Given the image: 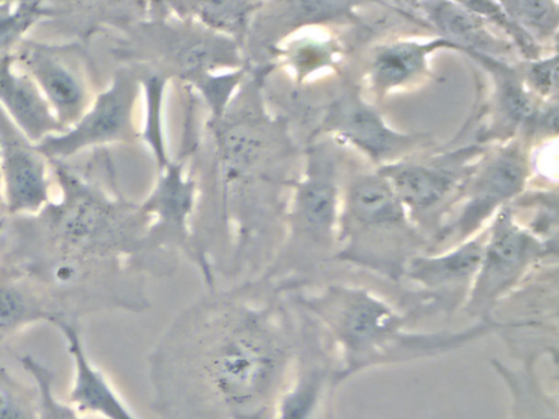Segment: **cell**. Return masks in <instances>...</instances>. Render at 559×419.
I'll list each match as a JSON object with an SVG mask.
<instances>
[{
    "instance_id": "1",
    "label": "cell",
    "mask_w": 559,
    "mask_h": 419,
    "mask_svg": "<svg viewBox=\"0 0 559 419\" xmlns=\"http://www.w3.org/2000/svg\"><path fill=\"white\" fill-rule=\"evenodd\" d=\"M297 347L289 291L264 278L207 288L148 356L162 419H274Z\"/></svg>"
},
{
    "instance_id": "2",
    "label": "cell",
    "mask_w": 559,
    "mask_h": 419,
    "mask_svg": "<svg viewBox=\"0 0 559 419\" xmlns=\"http://www.w3.org/2000/svg\"><path fill=\"white\" fill-rule=\"evenodd\" d=\"M399 290L401 287L385 297L368 285L325 278L289 294L332 339L342 383L374 367L448 356L484 337L496 336L493 320L474 321L469 327L456 331L415 330L414 314L395 298Z\"/></svg>"
},
{
    "instance_id": "3",
    "label": "cell",
    "mask_w": 559,
    "mask_h": 419,
    "mask_svg": "<svg viewBox=\"0 0 559 419\" xmlns=\"http://www.w3.org/2000/svg\"><path fill=\"white\" fill-rule=\"evenodd\" d=\"M346 170L342 144L326 136H310L302 170L294 179L287 199L283 242L260 278L281 290L299 291L329 277L338 246Z\"/></svg>"
},
{
    "instance_id": "4",
    "label": "cell",
    "mask_w": 559,
    "mask_h": 419,
    "mask_svg": "<svg viewBox=\"0 0 559 419\" xmlns=\"http://www.w3.org/2000/svg\"><path fill=\"white\" fill-rule=\"evenodd\" d=\"M430 252L427 236L378 169L346 170L338 218L335 264L404 287V271L415 255Z\"/></svg>"
},
{
    "instance_id": "5",
    "label": "cell",
    "mask_w": 559,
    "mask_h": 419,
    "mask_svg": "<svg viewBox=\"0 0 559 419\" xmlns=\"http://www.w3.org/2000/svg\"><path fill=\"white\" fill-rule=\"evenodd\" d=\"M487 149L489 144L477 141L441 151L437 146L378 170L391 183L414 225L431 242L456 208L467 179Z\"/></svg>"
},
{
    "instance_id": "6",
    "label": "cell",
    "mask_w": 559,
    "mask_h": 419,
    "mask_svg": "<svg viewBox=\"0 0 559 419\" xmlns=\"http://www.w3.org/2000/svg\"><path fill=\"white\" fill-rule=\"evenodd\" d=\"M533 177L530 146L520 137L490 144L467 179L456 208L430 242V252L450 248L483 231L499 210L528 189Z\"/></svg>"
},
{
    "instance_id": "7",
    "label": "cell",
    "mask_w": 559,
    "mask_h": 419,
    "mask_svg": "<svg viewBox=\"0 0 559 419\" xmlns=\"http://www.w3.org/2000/svg\"><path fill=\"white\" fill-rule=\"evenodd\" d=\"M556 259L558 246L536 238L515 218L510 205L503 206L487 225L479 268L464 301V313L474 321H489L500 301L536 267Z\"/></svg>"
},
{
    "instance_id": "8",
    "label": "cell",
    "mask_w": 559,
    "mask_h": 419,
    "mask_svg": "<svg viewBox=\"0 0 559 419\" xmlns=\"http://www.w3.org/2000/svg\"><path fill=\"white\" fill-rule=\"evenodd\" d=\"M186 159L169 160L159 169L158 180L148 199L140 205L148 218L145 236L140 246V271L155 277H169L158 254L186 255L195 262L194 225L199 200V180L186 172ZM176 261V259H175Z\"/></svg>"
},
{
    "instance_id": "9",
    "label": "cell",
    "mask_w": 559,
    "mask_h": 419,
    "mask_svg": "<svg viewBox=\"0 0 559 419\" xmlns=\"http://www.w3.org/2000/svg\"><path fill=\"white\" fill-rule=\"evenodd\" d=\"M558 259L536 267L506 300L490 320L497 334L516 360L551 359L558 369Z\"/></svg>"
},
{
    "instance_id": "10",
    "label": "cell",
    "mask_w": 559,
    "mask_h": 419,
    "mask_svg": "<svg viewBox=\"0 0 559 419\" xmlns=\"http://www.w3.org/2000/svg\"><path fill=\"white\" fill-rule=\"evenodd\" d=\"M293 300L297 311L296 356L274 419H335L336 390L343 385L338 354L319 321L296 298Z\"/></svg>"
},
{
    "instance_id": "11",
    "label": "cell",
    "mask_w": 559,
    "mask_h": 419,
    "mask_svg": "<svg viewBox=\"0 0 559 419\" xmlns=\"http://www.w3.org/2000/svg\"><path fill=\"white\" fill-rule=\"evenodd\" d=\"M310 136H326L342 146L346 144L376 169L438 146L428 134L402 133L389 127L381 111L362 97L353 82H346L326 104L319 127Z\"/></svg>"
},
{
    "instance_id": "12",
    "label": "cell",
    "mask_w": 559,
    "mask_h": 419,
    "mask_svg": "<svg viewBox=\"0 0 559 419\" xmlns=\"http://www.w3.org/2000/svg\"><path fill=\"white\" fill-rule=\"evenodd\" d=\"M142 94L139 72L119 69L106 91L91 101L83 117L58 134L37 144L51 163H61L90 147L132 143L136 134L135 111Z\"/></svg>"
},
{
    "instance_id": "13",
    "label": "cell",
    "mask_w": 559,
    "mask_h": 419,
    "mask_svg": "<svg viewBox=\"0 0 559 419\" xmlns=\"http://www.w3.org/2000/svg\"><path fill=\"white\" fill-rule=\"evenodd\" d=\"M486 228L466 241L440 251L424 252L408 261L402 282L411 285L408 288L414 294V308L420 321L451 318L463 310L479 268Z\"/></svg>"
},
{
    "instance_id": "14",
    "label": "cell",
    "mask_w": 559,
    "mask_h": 419,
    "mask_svg": "<svg viewBox=\"0 0 559 419\" xmlns=\"http://www.w3.org/2000/svg\"><path fill=\"white\" fill-rule=\"evenodd\" d=\"M73 46H53L24 39L15 61L34 79L47 98L61 130L73 127L94 100L86 58Z\"/></svg>"
},
{
    "instance_id": "15",
    "label": "cell",
    "mask_w": 559,
    "mask_h": 419,
    "mask_svg": "<svg viewBox=\"0 0 559 419\" xmlns=\"http://www.w3.org/2000/svg\"><path fill=\"white\" fill-rule=\"evenodd\" d=\"M163 61L191 84L204 74L234 71L247 64L245 49L234 39L218 35L195 20L162 23L146 28Z\"/></svg>"
},
{
    "instance_id": "16",
    "label": "cell",
    "mask_w": 559,
    "mask_h": 419,
    "mask_svg": "<svg viewBox=\"0 0 559 419\" xmlns=\"http://www.w3.org/2000/svg\"><path fill=\"white\" fill-rule=\"evenodd\" d=\"M405 2L407 0H264L254 16L247 43L260 36V45L267 52L299 29L336 25L365 26L359 9L379 5L405 12Z\"/></svg>"
},
{
    "instance_id": "17",
    "label": "cell",
    "mask_w": 559,
    "mask_h": 419,
    "mask_svg": "<svg viewBox=\"0 0 559 419\" xmlns=\"http://www.w3.org/2000/svg\"><path fill=\"white\" fill-rule=\"evenodd\" d=\"M50 160L0 110V172L4 213L38 215L51 202Z\"/></svg>"
},
{
    "instance_id": "18",
    "label": "cell",
    "mask_w": 559,
    "mask_h": 419,
    "mask_svg": "<svg viewBox=\"0 0 559 419\" xmlns=\"http://www.w3.org/2000/svg\"><path fill=\"white\" fill-rule=\"evenodd\" d=\"M467 58L479 64L493 82L492 98L484 108L489 113V123L477 133V143L490 146L515 137L525 143L543 101L526 91L519 65L483 55H471Z\"/></svg>"
},
{
    "instance_id": "19",
    "label": "cell",
    "mask_w": 559,
    "mask_h": 419,
    "mask_svg": "<svg viewBox=\"0 0 559 419\" xmlns=\"http://www.w3.org/2000/svg\"><path fill=\"white\" fill-rule=\"evenodd\" d=\"M438 51L460 52L456 45L441 38H395L379 43L366 61V87L374 100L430 77V59Z\"/></svg>"
},
{
    "instance_id": "20",
    "label": "cell",
    "mask_w": 559,
    "mask_h": 419,
    "mask_svg": "<svg viewBox=\"0 0 559 419\" xmlns=\"http://www.w3.org/2000/svg\"><path fill=\"white\" fill-rule=\"evenodd\" d=\"M404 10L417 15L430 32L457 46L461 55H483L510 61L512 43L490 23L453 0H407Z\"/></svg>"
},
{
    "instance_id": "21",
    "label": "cell",
    "mask_w": 559,
    "mask_h": 419,
    "mask_svg": "<svg viewBox=\"0 0 559 419\" xmlns=\"http://www.w3.org/2000/svg\"><path fill=\"white\" fill-rule=\"evenodd\" d=\"M0 110L34 144L63 131L47 98L14 55L0 58Z\"/></svg>"
},
{
    "instance_id": "22",
    "label": "cell",
    "mask_w": 559,
    "mask_h": 419,
    "mask_svg": "<svg viewBox=\"0 0 559 419\" xmlns=\"http://www.w3.org/2000/svg\"><path fill=\"white\" fill-rule=\"evenodd\" d=\"M67 339L74 362V383L70 403L80 412H94L106 419H136L119 398L103 372L91 362L78 321L55 324Z\"/></svg>"
},
{
    "instance_id": "23",
    "label": "cell",
    "mask_w": 559,
    "mask_h": 419,
    "mask_svg": "<svg viewBox=\"0 0 559 419\" xmlns=\"http://www.w3.org/2000/svg\"><path fill=\"white\" fill-rule=\"evenodd\" d=\"M345 51V43L332 33L299 29L267 51V62L274 68H286L293 74L294 84L299 87L319 72L329 69L340 71Z\"/></svg>"
},
{
    "instance_id": "24",
    "label": "cell",
    "mask_w": 559,
    "mask_h": 419,
    "mask_svg": "<svg viewBox=\"0 0 559 419\" xmlns=\"http://www.w3.org/2000/svg\"><path fill=\"white\" fill-rule=\"evenodd\" d=\"M542 360L528 357L519 360L515 367L499 359L490 360L509 395L510 419H559L558 393L551 392L542 379Z\"/></svg>"
},
{
    "instance_id": "25",
    "label": "cell",
    "mask_w": 559,
    "mask_h": 419,
    "mask_svg": "<svg viewBox=\"0 0 559 419\" xmlns=\"http://www.w3.org/2000/svg\"><path fill=\"white\" fill-rule=\"evenodd\" d=\"M263 3L264 0H198L192 20L234 39L245 49L254 16Z\"/></svg>"
},
{
    "instance_id": "26",
    "label": "cell",
    "mask_w": 559,
    "mask_h": 419,
    "mask_svg": "<svg viewBox=\"0 0 559 419\" xmlns=\"http://www.w3.org/2000/svg\"><path fill=\"white\" fill-rule=\"evenodd\" d=\"M507 15L538 45L555 51L559 29V0H497Z\"/></svg>"
},
{
    "instance_id": "27",
    "label": "cell",
    "mask_w": 559,
    "mask_h": 419,
    "mask_svg": "<svg viewBox=\"0 0 559 419\" xmlns=\"http://www.w3.org/2000/svg\"><path fill=\"white\" fill-rule=\"evenodd\" d=\"M515 218L530 232L548 242L558 246V190L526 189L522 195L510 203Z\"/></svg>"
},
{
    "instance_id": "28",
    "label": "cell",
    "mask_w": 559,
    "mask_h": 419,
    "mask_svg": "<svg viewBox=\"0 0 559 419\" xmlns=\"http://www.w3.org/2000/svg\"><path fill=\"white\" fill-rule=\"evenodd\" d=\"M139 79L146 97L145 121L140 134L152 147L159 170L168 166L171 160L166 147L165 130H163V100H165V88L169 77L165 72L153 71L139 72Z\"/></svg>"
},
{
    "instance_id": "29",
    "label": "cell",
    "mask_w": 559,
    "mask_h": 419,
    "mask_svg": "<svg viewBox=\"0 0 559 419\" xmlns=\"http://www.w3.org/2000/svg\"><path fill=\"white\" fill-rule=\"evenodd\" d=\"M50 15L41 0H4L0 2V58L14 55L32 26Z\"/></svg>"
},
{
    "instance_id": "30",
    "label": "cell",
    "mask_w": 559,
    "mask_h": 419,
    "mask_svg": "<svg viewBox=\"0 0 559 419\" xmlns=\"http://www.w3.org/2000/svg\"><path fill=\"white\" fill-rule=\"evenodd\" d=\"M453 2L466 7L467 10L490 23L497 32L502 33L512 43L516 55L523 61L542 58V56L546 55V49L538 45L528 33L523 32L516 23H513L512 19L507 15L506 10L500 7L497 0H453Z\"/></svg>"
},
{
    "instance_id": "31",
    "label": "cell",
    "mask_w": 559,
    "mask_h": 419,
    "mask_svg": "<svg viewBox=\"0 0 559 419\" xmlns=\"http://www.w3.org/2000/svg\"><path fill=\"white\" fill-rule=\"evenodd\" d=\"M22 367L34 379L38 393L37 419H86L71 403H63L55 395V372L34 356L21 357Z\"/></svg>"
},
{
    "instance_id": "32",
    "label": "cell",
    "mask_w": 559,
    "mask_h": 419,
    "mask_svg": "<svg viewBox=\"0 0 559 419\" xmlns=\"http://www.w3.org/2000/svg\"><path fill=\"white\" fill-rule=\"evenodd\" d=\"M250 72V64L241 65L234 71L224 74H204L191 82L192 87L198 88L204 97L205 104L211 110L212 120L217 121L227 113L228 107L234 101L238 87L243 84V79Z\"/></svg>"
},
{
    "instance_id": "33",
    "label": "cell",
    "mask_w": 559,
    "mask_h": 419,
    "mask_svg": "<svg viewBox=\"0 0 559 419\" xmlns=\"http://www.w3.org/2000/svg\"><path fill=\"white\" fill-rule=\"evenodd\" d=\"M37 388H28L27 383L0 367V419H37Z\"/></svg>"
},
{
    "instance_id": "34",
    "label": "cell",
    "mask_w": 559,
    "mask_h": 419,
    "mask_svg": "<svg viewBox=\"0 0 559 419\" xmlns=\"http://www.w3.org/2000/svg\"><path fill=\"white\" fill-rule=\"evenodd\" d=\"M526 91L542 101L558 100V52L516 62Z\"/></svg>"
},
{
    "instance_id": "35",
    "label": "cell",
    "mask_w": 559,
    "mask_h": 419,
    "mask_svg": "<svg viewBox=\"0 0 559 419\" xmlns=\"http://www.w3.org/2000/svg\"><path fill=\"white\" fill-rule=\"evenodd\" d=\"M4 213V199H2V172H0V216Z\"/></svg>"
},
{
    "instance_id": "36",
    "label": "cell",
    "mask_w": 559,
    "mask_h": 419,
    "mask_svg": "<svg viewBox=\"0 0 559 419\" xmlns=\"http://www.w3.org/2000/svg\"><path fill=\"white\" fill-rule=\"evenodd\" d=\"M0 2H4V0H0Z\"/></svg>"
}]
</instances>
